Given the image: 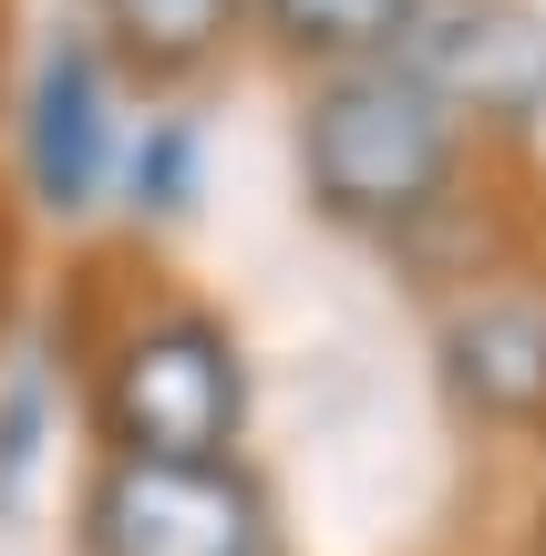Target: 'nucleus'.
<instances>
[{
	"mask_svg": "<svg viewBox=\"0 0 546 556\" xmlns=\"http://www.w3.org/2000/svg\"><path fill=\"white\" fill-rule=\"evenodd\" d=\"M454 176H465V124L403 52L320 73L300 93V186L330 227H361V238L423 227L454 197Z\"/></svg>",
	"mask_w": 546,
	"mask_h": 556,
	"instance_id": "1",
	"label": "nucleus"
},
{
	"mask_svg": "<svg viewBox=\"0 0 546 556\" xmlns=\"http://www.w3.org/2000/svg\"><path fill=\"white\" fill-rule=\"evenodd\" d=\"M93 443L114 464H238L247 433V351L217 309L165 299L135 309L114 340L93 351Z\"/></svg>",
	"mask_w": 546,
	"mask_h": 556,
	"instance_id": "2",
	"label": "nucleus"
},
{
	"mask_svg": "<svg viewBox=\"0 0 546 556\" xmlns=\"http://www.w3.org/2000/svg\"><path fill=\"white\" fill-rule=\"evenodd\" d=\"M82 556H268V495L247 464H93L73 505Z\"/></svg>",
	"mask_w": 546,
	"mask_h": 556,
	"instance_id": "3",
	"label": "nucleus"
},
{
	"mask_svg": "<svg viewBox=\"0 0 546 556\" xmlns=\"http://www.w3.org/2000/svg\"><path fill=\"white\" fill-rule=\"evenodd\" d=\"M403 62L454 103V124L526 135L546 114V21L526 0H423Z\"/></svg>",
	"mask_w": 546,
	"mask_h": 556,
	"instance_id": "4",
	"label": "nucleus"
},
{
	"mask_svg": "<svg viewBox=\"0 0 546 556\" xmlns=\"http://www.w3.org/2000/svg\"><path fill=\"white\" fill-rule=\"evenodd\" d=\"M114 176V52L93 31H52L21 83V186L41 217H82Z\"/></svg>",
	"mask_w": 546,
	"mask_h": 556,
	"instance_id": "5",
	"label": "nucleus"
},
{
	"mask_svg": "<svg viewBox=\"0 0 546 556\" xmlns=\"http://www.w3.org/2000/svg\"><path fill=\"white\" fill-rule=\"evenodd\" d=\"M444 381L465 413L546 433V289H474L444 309Z\"/></svg>",
	"mask_w": 546,
	"mask_h": 556,
	"instance_id": "6",
	"label": "nucleus"
},
{
	"mask_svg": "<svg viewBox=\"0 0 546 556\" xmlns=\"http://www.w3.org/2000/svg\"><path fill=\"white\" fill-rule=\"evenodd\" d=\"M247 0H93V41L144 83H186L227 52Z\"/></svg>",
	"mask_w": 546,
	"mask_h": 556,
	"instance_id": "7",
	"label": "nucleus"
},
{
	"mask_svg": "<svg viewBox=\"0 0 546 556\" xmlns=\"http://www.w3.org/2000/svg\"><path fill=\"white\" fill-rule=\"evenodd\" d=\"M268 21V41L320 73H351V62H392L423 21V0H247Z\"/></svg>",
	"mask_w": 546,
	"mask_h": 556,
	"instance_id": "8",
	"label": "nucleus"
},
{
	"mask_svg": "<svg viewBox=\"0 0 546 556\" xmlns=\"http://www.w3.org/2000/svg\"><path fill=\"white\" fill-rule=\"evenodd\" d=\"M124 206L135 217H186L196 206V124L186 114H144L135 155H124Z\"/></svg>",
	"mask_w": 546,
	"mask_h": 556,
	"instance_id": "9",
	"label": "nucleus"
},
{
	"mask_svg": "<svg viewBox=\"0 0 546 556\" xmlns=\"http://www.w3.org/2000/svg\"><path fill=\"white\" fill-rule=\"evenodd\" d=\"M0 299H11V227H0Z\"/></svg>",
	"mask_w": 546,
	"mask_h": 556,
	"instance_id": "10",
	"label": "nucleus"
}]
</instances>
